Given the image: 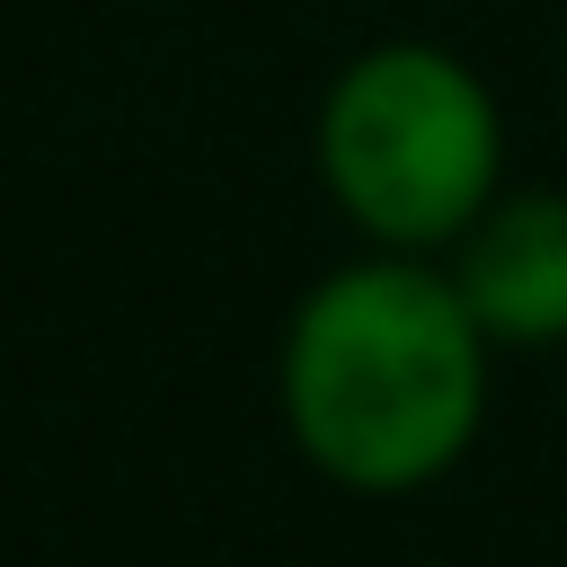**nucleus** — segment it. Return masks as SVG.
Masks as SVG:
<instances>
[{
  "label": "nucleus",
  "mask_w": 567,
  "mask_h": 567,
  "mask_svg": "<svg viewBox=\"0 0 567 567\" xmlns=\"http://www.w3.org/2000/svg\"><path fill=\"white\" fill-rule=\"evenodd\" d=\"M496 346L443 257L363 248L301 284L275 337V416L346 496H425L487 425Z\"/></svg>",
  "instance_id": "obj_1"
},
{
  "label": "nucleus",
  "mask_w": 567,
  "mask_h": 567,
  "mask_svg": "<svg viewBox=\"0 0 567 567\" xmlns=\"http://www.w3.org/2000/svg\"><path fill=\"white\" fill-rule=\"evenodd\" d=\"M310 168L363 248L443 257L514 177L505 97L443 35H372L319 89Z\"/></svg>",
  "instance_id": "obj_2"
},
{
  "label": "nucleus",
  "mask_w": 567,
  "mask_h": 567,
  "mask_svg": "<svg viewBox=\"0 0 567 567\" xmlns=\"http://www.w3.org/2000/svg\"><path fill=\"white\" fill-rule=\"evenodd\" d=\"M443 266L496 354L567 346V186L505 177L496 204L443 248Z\"/></svg>",
  "instance_id": "obj_3"
}]
</instances>
